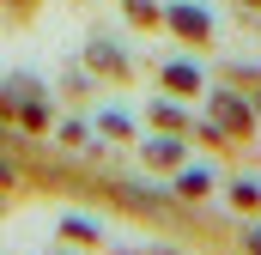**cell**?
<instances>
[{"label": "cell", "mask_w": 261, "mask_h": 255, "mask_svg": "<svg viewBox=\"0 0 261 255\" xmlns=\"http://www.w3.org/2000/svg\"><path fill=\"white\" fill-rule=\"evenodd\" d=\"M164 79H170V85H176V91H195V85H200V73H195V67H170V73H164Z\"/></svg>", "instance_id": "2"}, {"label": "cell", "mask_w": 261, "mask_h": 255, "mask_svg": "<svg viewBox=\"0 0 261 255\" xmlns=\"http://www.w3.org/2000/svg\"><path fill=\"white\" fill-rule=\"evenodd\" d=\"M170 18H176V31H189V37H200V31H206V12H195V6H176Z\"/></svg>", "instance_id": "1"}, {"label": "cell", "mask_w": 261, "mask_h": 255, "mask_svg": "<svg viewBox=\"0 0 261 255\" xmlns=\"http://www.w3.org/2000/svg\"><path fill=\"white\" fill-rule=\"evenodd\" d=\"M206 183H213L206 170H189V176H182V194H200V189H206Z\"/></svg>", "instance_id": "3"}, {"label": "cell", "mask_w": 261, "mask_h": 255, "mask_svg": "<svg viewBox=\"0 0 261 255\" xmlns=\"http://www.w3.org/2000/svg\"><path fill=\"white\" fill-rule=\"evenodd\" d=\"M249 249H255V255H261V237H249Z\"/></svg>", "instance_id": "4"}]
</instances>
